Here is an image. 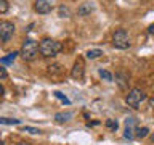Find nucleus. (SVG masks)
I'll use <instances>...</instances> for the list:
<instances>
[{
    "instance_id": "obj_6",
    "label": "nucleus",
    "mask_w": 154,
    "mask_h": 145,
    "mask_svg": "<svg viewBox=\"0 0 154 145\" xmlns=\"http://www.w3.org/2000/svg\"><path fill=\"white\" fill-rule=\"evenodd\" d=\"M53 5H55V0H35V11L40 14H47L53 10Z\"/></svg>"
},
{
    "instance_id": "obj_3",
    "label": "nucleus",
    "mask_w": 154,
    "mask_h": 145,
    "mask_svg": "<svg viewBox=\"0 0 154 145\" xmlns=\"http://www.w3.org/2000/svg\"><path fill=\"white\" fill-rule=\"evenodd\" d=\"M144 98H146V94H144L141 89H138V87H133V89L127 94V98H125V102H127L128 106H132V108L137 110L138 106H140V103H141Z\"/></svg>"
},
{
    "instance_id": "obj_16",
    "label": "nucleus",
    "mask_w": 154,
    "mask_h": 145,
    "mask_svg": "<svg viewBox=\"0 0 154 145\" xmlns=\"http://www.w3.org/2000/svg\"><path fill=\"white\" fill-rule=\"evenodd\" d=\"M53 94H55V97H56V98H60L61 102H63V103H64V105H69L71 103V102H69V98H67V97L64 95V94H61V92H53Z\"/></svg>"
},
{
    "instance_id": "obj_8",
    "label": "nucleus",
    "mask_w": 154,
    "mask_h": 145,
    "mask_svg": "<svg viewBox=\"0 0 154 145\" xmlns=\"http://www.w3.org/2000/svg\"><path fill=\"white\" fill-rule=\"evenodd\" d=\"M84 72H85V65H84V60H82V58H77L75 63H74V68H72V71H71V76L74 77V79L80 81L82 77H84Z\"/></svg>"
},
{
    "instance_id": "obj_18",
    "label": "nucleus",
    "mask_w": 154,
    "mask_h": 145,
    "mask_svg": "<svg viewBox=\"0 0 154 145\" xmlns=\"http://www.w3.org/2000/svg\"><path fill=\"white\" fill-rule=\"evenodd\" d=\"M23 132H29V134H40V129L31 127V126H24V127H23Z\"/></svg>"
},
{
    "instance_id": "obj_7",
    "label": "nucleus",
    "mask_w": 154,
    "mask_h": 145,
    "mask_svg": "<svg viewBox=\"0 0 154 145\" xmlns=\"http://www.w3.org/2000/svg\"><path fill=\"white\" fill-rule=\"evenodd\" d=\"M135 132H137V119L135 118H127L125 119V132H124V137L132 140L135 137Z\"/></svg>"
},
{
    "instance_id": "obj_11",
    "label": "nucleus",
    "mask_w": 154,
    "mask_h": 145,
    "mask_svg": "<svg viewBox=\"0 0 154 145\" xmlns=\"http://www.w3.org/2000/svg\"><path fill=\"white\" fill-rule=\"evenodd\" d=\"M69 118H72L71 111H66V113H56V116H55V119L58 121V123H64V121H67Z\"/></svg>"
},
{
    "instance_id": "obj_15",
    "label": "nucleus",
    "mask_w": 154,
    "mask_h": 145,
    "mask_svg": "<svg viewBox=\"0 0 154 145\" xmlns=\"http://www.w3.org/2000/svg\"><path fill=\"white\" fill-rule=\"evenodd\" d=\"M149 132V129L148 127H138L137 129V134H135V137H140V139H143V137H146Z\"/></svg>"
},
{
    "instance_id": "obj_4",
    "label": "nucleus",
    "mask_w": 154,
    "mask_h": 145,
    "mask_svg": "<svg viewBox=\"0 0 154 145\" xmlns=\"http://www.w3.org/2000/svg\"><path fill=\"white\" fill-rule=\"evenodd\" d=\"M112 44L116 48H120V50H125V48L130 47V37L125 29H117L112 36Z\"/></svg>"
},
{
    "instance_id": "obj_20",
    "label": "nucleus",
    "mask_w": 154,
    "mask_h": 145,
    "mask_svg": "<svg viewBox=\"0 0 154 145\" xmlns=\"http://www.w3.org/2000/svg\"><path fill=\"white\" fill-rule=\"evenodd\" d=\"M8 11V0H0V13Z\"/></svg>"
},
{
    "instance_id": "obj_27",
    "label": "nucleus",
    "mask_w": 154,
    "mask_h": 145,
    "mask_svg": "<svg viewBox=\"0 0 154 145\" xmlns=\"http://www.w3.org/2000/svg\"><path fill=\"white\" fill-rule=\"evenodd\" d=\"M151 139H152V142H154V135H152V137H151Z\"/></svg>"
},
{
    "instance_id": "obj_5",
    "label": "nucleus",
    "mask_w": 154,
    "mask_h": 145,
    "mask_svg": "<svg viewBox=\"0 0 154 145\" xmlns=\"http://www.w3.org/2000/svg\"><path fill=\"white\" fill-rule=\"evenodd\" d=\"M14 32V26L10 21H0V40L8 42Z\"/></svg>"
},
{
    "instance_id": "obj_2",
    "label": "nucleus",
    "mask_w": 154,
    "mask_h": 145,
    "mask_svg": "<svg viewBox=\"0 0 154 145\" xmlns=\"http://www.w3.org/2000/svg\"><path fill=\"white\" fill-rule=\"evenodd\" d=\"M38 53V44L34 39H26L21 47V56L26 61H32Z\"/></svg>"
},
{
    "instance_id": "obj_12",
    "label": "nucleus",
    "mask_w": 154,
    "mask_h": 145,
    "mask_svg": "<svg viewBox=\"0 0 154 145\" xmlns=\"http://www.w3.org/2000/svg\"><path fill=\"white\" fill-rule=\"evenodd\" d=\"M85 55H87V58H90V60H95V58H100L103 55V52H101L100 48H93V50H88Z\"/></svg>"
},
{
    "instance_id": "obj_10",
    "label": "nucleus",
    "mask_w": 154,
    "mask_h": 145,
    "mask_svg": "<svg viewBox=\"0 0 154 145\" xmlns=\"http://www.w3.org/2000/svg\"><path fill=\"white\" fill-rule=\"evenodd\" d=\"M16 56H18V52H13V53H10L8 56L0 58V63H2V65H10V63H13L16 60Z\"/></svg>"
},
{
    "instance_id": "obj_9",
    "label": "nucleus",
    "mask_w": 154,
    "mask_h": 145,
    "mask_svg": "<svg viewBox=\"0 0 154 145\" xmlns=\"http://www.w3.org/2000/svg\"><path fill=\"white\" fill-rule=\"evenodd\" d=\"M90 11H93V5H90V3H84L79 10H77V13H79L80 16H85V14H88Z\"/></svg>"
},
{
    "instance_id": "obj_14",
    "label": "nucleus",
    "mask_w": 154,
    "mask_h": 145,
    "mask_svg": "<svg viewBox=\"0 0 154 145\" xmlns=\"http://www.w3.org/2000/svg\"><path fill=\"white\" fill-rule=\"evenodd\" d=\"M116 79H119V81H117L119 85L122 87V89H125V81L128 79V76H125V74H122V72H119V74H116Z\"/></svg>"
},
{
    "instance_id": "obj_17",
    "label": "nucleus",
    "mask_w": 154,
    "mask_h": 145,
    "mask_svg": "<svg viewBox=\"0 0 154 145\" xmlns=\"http://www.w3.org/2000/svg\"><path fill=\"white\" fill-rule=\"evenodd\" d=\"M100 76L103 77L104 81H112V79H114L112 74H111L109 71H106V69H100Z\"/></svg>"
},
{
    "instance_id": "obj_19",
    "label": "nucleus",
    "mask_w": 154,
    "mask_h": 145,
    "mask_svg": "<svg viewBox=\"0 0 154 145\" xmlns=\"http://www.w3.org/2000/svg\"><path fill=\"white\" fill-rule=\"evenodd\" d=\"M117 121H116V119H108V121H106V127H109V129H112V130H116V129H117Z\"/></svg>"
},
{
    "instance_id": "obj_26",
    "label": "nucleus",
    "mask_w": 154,
    "mask_h": 145,
    "mask_svg": "<svg viewBox=\"0 0 154 145\" xmlns=\"http://www.w3.org/2000/svg\"><path fill=\"white\" fill-rule=\"evenodd\" d=\"M0 145H3V142H2V140H0Z\"/></svg>"
},
{
    "instance_id": "obj_22",
    "label": "nucleus",
    "mask_w": 154,
    "mask_h": 145,
    "mask_svg": "<svg viewBox=\"0 0 154 145\" xmlns=\"http://www.w3.org/2000/svg\"><path fill=\"white\" fill-rule=\"evenodd\" d=\"M148 32H149V34H152V36H154V24H151V26H149Z\"/></svg>"
},
{
    "instance_id": "obj_25",
    "label": "nucleus",
    "mask_w": 154,
    "mask_h": 145,
    "mask_svg": "<svg viewBox=\"0 0 154 145\" xmlns=\"http://www.w3.org/2000/svg\"><path fill=\"white\" fill-rule=\"evenodd\" d=\"M2 94H3V87L0 85V95H2Z\"/></svg>"
},
{
    "instance_id": "obj_21",
    "label": "nucleus",
    "mask_w": 154,
    "mask_h": 145,
    "mask_svg": "<svg viewBox=\"0 0 154 145\" xmlns=\"http://www.w3.org/2000/svg\"><path fill=\"white\" fill-rule=\"evenodd\" d=\"M64 14H66V16H69V10H67L66 7H60V16L64 18Z\"/></svg>"
},
{
    "instance_id": "obj_1",
    "label": "nucleus",
    "mask_w": 154,
    "mask_h": 145,
    "mask_svg": "<svg viewBox=\"0 0 154 145\" xmlns=\"http://www.w3.org/2000/svg\"><path fill=\"white\" fill-rule=\"evenodd\" d=\"M63 50L61 42L55 40V39H42L40 44H38V52L42 53L43 56H55Z\"/></svg>"
},
{
    "instance_id": "obj_23",
    "label": "nucleus",
    "mask_w": 154,
    "mask_h": 145,
    "mask_svg": "<svg viewBox=\"0 0 154 145\" xmlns=\"http://www.w3.org/2000/svg\"><path fill=\"white\" fill-rule=\"evenodd\" d=\"M0 76H2V77H5V76H7V72H5V69H3L2 66H0Z\"/></svg>"
},
{
    "instance_id": "obj_24",
    "label": "nucleus",
    "mask_w": 154,
    "mask_h": 145,
    "mask_svg": "<svg viewBox=\"0 0 154 145\" xmlns=\"http://www.w3.org/2000/svg\"><path fill=\"white\" fill-rule=\"evenodd\" d=\"M149 103H151V106H152V108H154V97H152L151 100H149Z\"/></svg>"
},
{
    "instance_id": "obj_13",
    "label": "nucleus",
    "mask_w": 154,
    "mask_h": 145,
    "mask_svg": "<svg viewBox=\"0 0 154 145\" xmlns=\"http://www.w3.org/2000/svg\"><path fill=\"white\" fill-rule=\"evenodd\" d=\"M0 124H5V126H14V124H19V119H11V118H0Z\"/></svg>"
}]
</instances>
